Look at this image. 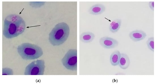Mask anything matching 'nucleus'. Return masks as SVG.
<instances>
[{
	"label": "nucleus",
	"instance_id": "obj_3",
	"mask_svg": "<svg viewBox=\"0 0 156 84\" xmlns=\"http://www.w3.org/2000/svg\"><path fill=\"white\" fill-rule=\"evenodd\" d=\"M17 50L21 57L26 60L38 59L43 54L41 47L37 45L29 43H24L18 45Z\"/></svg>",
	"mask_w": 156,
	"mask_h": 84
},
{
	"label": "nucleus",
	"instance_id": "obj_5",
	"mask_svg": "<svg viewBox=\"0 0 156 84\" xmlns=\"http://www.w3.org/2000/svg\"><path fill=\"white\" fill-rule=\"evenodd\" d=\"M44 60L34 61L29 64L26 67L25 75H42L44 74L45 68Z\"/></svg>",
	"mask_w": 156,
	"mask_h": 84
},
{
	"label": "nucleus",
	"instance_id": "obj_1",
	"mask_svg": "<svg viewBox=\"0 0 156 84\" xmlns=\"http://www.w3.org/2000/svg\"><path fill=\"white\" fill-rule=\"evenodd\" d=\"M26 26V23L20 16L16 14L9 15L4 20L3 34L7 38L15 37L24 31Z\"/></svg>",
	"mask_w": 156,
	"mask_h": 84
},
{
	"label": "nucleus",
	"instance_id": "obj_14",
	"mask_svg": "<svg viewBox=\"0 0 156 84\" xmlns=\"http://www.w3.org/2000/svg\"><path fill=\"white\" fill-rule=\"evenodd\" d=\"M2 75H13V72L12 69L9 68H2Z\"/></svg>",
	"mask_w": 156,
	"mask_h": 84
},
{
	"label": "nucleus",
	"instance_id": "obj_12",
	"mask_svg": "<svg viewBox=\"0 0 156 84\" xmlns=\"http://www.w3.org/2000/svg\"><path fill=\"white\" fill-rule=\"evenodd\" d=\"M121 20L120 19H117L114 20L109 26V29L110 31L113 33L117 32L121 27Z\"/></svg>",
	"mask_w": 156,
	"mask_h": 84
},
{
	"label": "nucleus",
	"instance_id": "obj_9",
	"mask_svg": "<svg viewBox=\"0 0 156 84\" xmlns=\"http://www.w3.org/2000/svg\"><path fill=\"white\" fill-rule=\"evenodd\" d=\"M130 64V60L128 55L125 53H121L118 65L122 69L125 70L128 67Z\"/></svg>",
	"mask_w": 156,
	"mask_h": 84
},
{
	"label": "nucleus",
	"instance_id": "obj_8",
	"mask_svg": "<svg viewBox=\"0 0 156 84\" xmlns=\"http://www.w3.org/2000/svg\"><path fill=\"white\" fill-rule=\"evenodd\" d=\"M106 10V7L103 4L98 3L93 5L88 9L89 14L93 15H98L104 13Z\"/></svg>",
	"mask_w": 156,
	"mask_h": 84
},
{
	"label": "nucleus",
	"instance_id": "obj_10",
	"mask_svg": "<svg viewBox=\"0 0 156 84\" xmlns=\"http://www.w3.org/2000/svg\"><path fill=\"white\" fill-rule=\"evenodd\" d=\"M95 35L93 32L88 31L82 33L79 36V40L82 42L88 43L92 42Z\"/></svg>",
	"mask_w": 156,
	"mask_h": 84
},
{
	"label": "nucleus",
	"instance_id": "obj_15",
	"mask_svg": "<svg viewBox=\"0 0 156 84\" xmlns=\"http://www.w3.org/2000/svg\"><path fill=\"white\" fill-rule=\"evenodd\" d=\"M45 2H30L29 5L31 6L34 8L40 7L43 5Z\"/></svg>",
	"mask_w": 156,
	"mask_h": 84
},
{
	"label": "nucleus",
	"instance_id": "obj_6",
	"mask_svg": "<svg viewBox=\"0 0 156 84\" xmlns=\"http://www.w3.org/2000/svg\"><path fill=\"white\" fill-rule=\"evenodd\" d=\"M99 43L102 47L107 49L115 48L119 44V42L117 39L107 36L101 37L99 40Z\"/></svg>",
	"mask_w": 156,
	"mask_h": 84
},
{
	"label": "nucleus",
	"instance_id": "obj_4",
	"mask_svg": "<svg viewBox=\"0 0 156 84\" xmlns=\"http://www.w3.org/2000/svg\"><path fill=\"white\" fill-rule=\"evenodd\" d=\"M64 66L67 69L72 71L77 69V50L71 49L68 50L61 60Z\"/></svg>",
	"mask_w": 156,
	"mask_h": 84
},
{
	"label": "nucleus",
	"instance_id": "obj_16",
	"mask_svg": "<svg viewBox=\"0 0 156 84\" xmlns=\"http://www.w3.org/2000/svg\"><path fill=\"white\" fill-rule=\"evenodd\" d=\"M148 5L150 9L153 11H154V1H149Z\"/></svg>",
	"mask_w": 156,
	"mask_h": 84
},
{
	"label": "nucleus",
	"instance_id": "obj_13",
	"mask_svg": "<svg viewBox=\"0 0 156 84\" xmlns=\"http://www.w3.org/2000/svg\"><path fill=\"white\" fill-rule=\"evenodd\" d=\"M154 42L153 37H149L146 42L148 48L153 52H154Z\"/></svg>",
	"mask_w": 156,
	"mask_h": 84
},
{
	"label": "nucleus",
	"instance_id": "obj_7",
	"mask_svg": "<svg viewBox=\"0 0 156 84\" xmlns=\"http://www.w3.org/2000/svg\"><path fill=\"white\" fill-rule=\"evenodd\" d=\"M129 36L132 41L136 42L144 40L146 37L147 34L145 32L142 30L136 29L131 32Z\"/></svg>",
	"mask_w": 156,
	"mask_h": 84
},
{
	"label": "nucleus",
	"instance_id": "obj_2",
	"mask_svg": "<svg viewBox=\"0 0 156 84\" xmlns=\"http://www.w3.org/2000/svg\"><path fill=\"white\" fill-rule=\"evenodd\" d=\"M70 32L68 25L66 23L56 24L49 34V40L54 46L60 45L67 39Z\"/></svg>",
	"mask_w": 156,
	"mask_h": 84
},
{
	"label": "nucleus",
	"instance_id": "obj_11",
	"mask_svg": "<svg viewBox=\"0 0 156 84\" xmlns=\"http://www.w3.org/2000/svg\"><path fill=\"white\" fill-rule=\"evenodd\" d=\"M121 55V53L117 50L114 51L111 54L110 56L109 60L112 66L118 65Z\"/></svg>",
	"mask_w": 156,
	"mask_h": 84
}]
</instances>
